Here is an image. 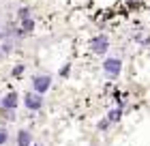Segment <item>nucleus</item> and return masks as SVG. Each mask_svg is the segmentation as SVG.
<instances>
[{
  "label": "nucleus",
  "mask_w": 150,
  "mask_h": 146,
  "mask_svg": "<svg viewBox=\"0 0 150 146\" xmlns=\"http://www.w3.org/2000/svg\"><path fill=\"white\" fill-rule=\"evenodd\" d=\"M52 88V75H47V73H39L32 78V93H37L43 97L47 90Z\"/></svg>",
  "instance_id": "nucleus-2"
},
{
  "label": "nucleus",
  "mask_w": 150,
  "mask_h": 146,
  "mask_svg": "<svg viewBox=\"0 0 150 146\" xmlns=\"http://www.w3.org/2000/svg\"><path fill=\"white\" fill-rule=\"evenodd\" d=\"M105 118L110 120V125H118V122H120V118H122V108H112V110H110V114H107Z\"/></svg>",
  "instance_id": "nucleus-8"
},
{
  "label": "nucleus",
  "mask_w": 150,
  "mask_h": 146,
  "mask_svg": "<svg viewBox=\"0 0 150 146\" xmlns=\"http://www.w3.org/2000/svg\"><path fill=\"white\" fill-rule=\"evenodd\" d=\"M4 60V52H2V47H0V62Z\"/></svg>",
  "instance_id": "nucleus-16"
},
{
  "label": "nucleus",
  "mask_w": 150,
  "mask_h": 146,
  "mask_svg": "<svg viewBox=\"0 0 150 146\" xmlns=\"http://www.w3.org/2000/svg\"><path fill=\"white\" fill-rule=\"evenodd\" d=\"M35 30V19L32 17H24V19H19V32L22 34H28Z\"/></svg>",
  "instance_id": "nucleus-7"
},
{
  "label": "nucleus",
  "mask_w": 150,
  "mask_h": 146,
  "mask_svg": "<svg viewBox=\"0 0 150 146\" xmlns=\"http://www.w3.org/2000/svg\"><path fill=\"white\" fill-rule=\"evenodd\" d=\"M17 15H19V19H24V17H30V9H28V6H22V9L17 11Z\"/></svg>",
  "instance_id": "nucleus-10"
},
{
  "label": "nucleus",
  "mask_w": 150,
  "mask_h": 146,
  "mask_svg": "<svg viewBox=\"0 0 150 146\" xmlns=\"http://www.w3.org/2000/svg\"><path fill=\"white\" fill-rule=\"evenodd\" d=\"M26 71V67L24 65H15V67H13V71H11V75H13V78H19V75H22Z\"/></svg>",
  "instance_id": "nucleus-9"
},
{
  "label": "nucleus",
  "mask_w": 150,
  "mask_h": 146,
  "mask_svg": "<svg viewBox=\"0 0 150 146\" xmlns=\"http://www.w3.org/2000/svg\"><path fill=\"white\" fill-rule=\"evenodd\" d=\"M0 47H2V52H4V56H9V54L13 52V45L9 43V41H4V43H2V45H0Z\"/></svg>",
  "instance_id": "nucleus-11"
},
{
  "label": "nucleus",
  "mask_w": 150,
  "mask_h": 146,
  "mask_svg": "<svg viewBox=\"0 0 150 146\" xmlns=\"http://www.w3.org/2000/svg\"><path fill=\"white\" fill-rule=\"evenodd\" d=\"M6 142H9V133H6L4 129H0V146L6 144Z\"/></svg>",
  "instance_id": "nucleus-14"
},
{
  "label": "nucleus",
  "mask_w": 150,
  "mask_h": 146,
  "mask_svg": "<svg viewBox=\"0 0 150 146\" xmlns=\"http://www.w3.org/2000/svg\"><path fill=\"white\" fill-rule=\"evenodd\" d=\"M30 146H43V144H41V142H32Z\"/></svg>",
  "instance_id": "nucleus-17"
},
{
  "label": "nucleus",
  "mask_w": 150,
  "mask_h": 146,
  "mask_svg": "<svg viewBox=\"0 0 150 146\" xmlns=\"http://www.w3.org/2000/svg\"><path fill=\"white\" fill-rule=\"evenodd\" d=\"M0 39H4V34H2V32H0Z\"/></svg>",
  "instance_id": "nucleus-18"
},
{
  "label": "nucleus",
  "mask_w": 150,
  "mask_h": 146,
  "mask_svg": "<svg viewBox=\"0 0 150 146\" xmlns=\"http://www.w3.org/2000/svg\"><path fill=\"white\" fill-rule=\"evenodd\" d=\"M137 41H139V43H150V37H148V34H139Z\"/></svg>",
  "instance_id": "nucleus-15"
},
{
  "label": "nucleus",
  "mask_w": 150,
  "mask_h": 146,
  "mask_svg": "<svg viewBox=\"0 0 150 146\" xmlns=\"http://www.w3.org/2000/svg\"><path fill=\"white\" fill-rule=\"evenodd\" d=\"M69 71H71V62H67V65L60 69V78H67V75H69Z\"/></svg>",
  "instance_id": "nucleus-13"
},
{
  "label": "nucleus",
  "mask_w": 150,
  "mask_h": 146,
  "mask_svg": "<svg viewBox=\"0 0 150 146\" xmlns=\"http://www.w3.org/2000/svg\"><path fill=\"white\" fill-rule=\"evenodd\" d=\"M107 50H110V39H107L105 34H99V37L92 39V52L97 54V56H105Z\"/></svg>",
  "instance_id": "nucleus-5"
},
{
  "label": "nucleus",
  "mask_w": 150,
  "mask_h": 146,
  "mask_svg": "<svg viewBox=\"0 0 150 146\" xmlns=\"http://www.w3.org/2000/svg\"><path fill=\"white\" fill-rule=\"evenodd\" d=\"M97 127H99V131H105L107 127H110V120H107V118H101V120H99V125H97Z\"/></svg>",
  "instance_id": "nucleus-12"
},
{
  "label": "nucleus",
  "mask_w": 150,
  "mask_h": 146,
  "mask_svg": "<svg viewBox=\"0 0 150 146\" xmlns=\"http://www.w3.org/2000/svg\"><path fill=\"white\" fill-rule=\"evenodd\" d=\"M0 108L13 118V112L17 110V93H15V90H9V93L0 99Z\"/></svg>",
  "instance_id": "nucleus-3"
},
{
  "label": "nucleus",
  "mask_w": 150,
  "mask_h": 146,
  "mask_svg": "<svg viewBox=\"0 0 150 146\" xmlns=\"http://www.w3.org/2000/svg\"><path fill=\"white\" fill-rule=\"evenodd\" d=\"M24 105H26V110H30V112H39V110L43 108V97L37 95V93H26L24 95Z\"/></svg>",
  "instance_id": "nucleus-4"
},
{
  "label": "nucleus",
  "mask_w": 150,
  "mask_h": 146,
  "mask_svg": "<svg viewBox=\"0 0 150 146\" xmlns=\"http://www.w3.org/2000/svg\"><path fill=\"white\" fill-rule=\"evenodd\" d=\"M30 144H32V135H30V131L19 129V131H17V146H30Z\"/></svg>",
  "instance_id": "nucleus-6"
},
{
  "label": "nucleus",
  "mask_w": 150,
  "mask_h": 146,
  "mask_svg": "<svg viewBox=\"0 0 150 146\" xmlns=\"http://www.w3.org/2000/svg\"><path fill=\"white\" fill-rule=\"evenodd\" d=\"M103 73H105V78H110V80H116L118 75L122 73V60L118 56H110V58H105L103 60Z\"/></svg>",
  "instance_id": "nucleus-1"
}]
</instances>
